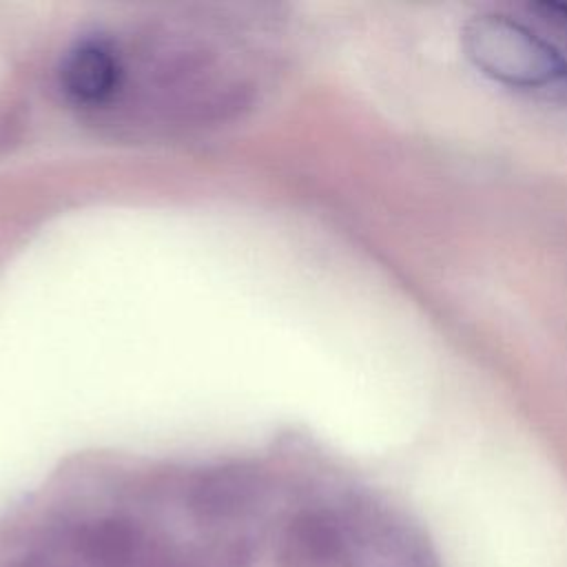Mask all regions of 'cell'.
<instances>
[{"label":"cell","mask_w":567,"mask_h":567,"mask_svg":"<svg viewBox=\"0 0 567 567\" xmlns=\"http://www.w3.org/2000/svg\"><path fill=\"white\" fill-rule=\"evenodd\" d=\"M210 22H166L120 40L124 84L109 111L128 126L188 128L221 122L250 106L261 75L257 62Z\"/></svg>","instance_id":"cell-1"},{"label":"cell","mask_w":567,"mask_h":567,"mask_svg":"<svg viewBox=\"0 0 567 567\" xmlns=\"http://www.w3.org/2000/svg\"><path fill=\"white\" fill-rule=\"evenodd\" d=\"M461 47L467 60L498 84L567 95V58L507 16H474L461 31Z\"/></svg>","instance_id":"cell-2"},{"label":"cell","mask_w":567,"mask_h":567,"mask_svg":"<svg viewBox=\"0 0 567 567\" xmlns=\"http://www.w3.org/2000/svg\"><path fill=\"white\" fill-rule=\"evenodd\" d=\"M124 84V55L120 38L95 33L80 38L58 69L64 100L93 115H109Z\"/></svg>","instance_id":"cell-3"}]
</instances>
